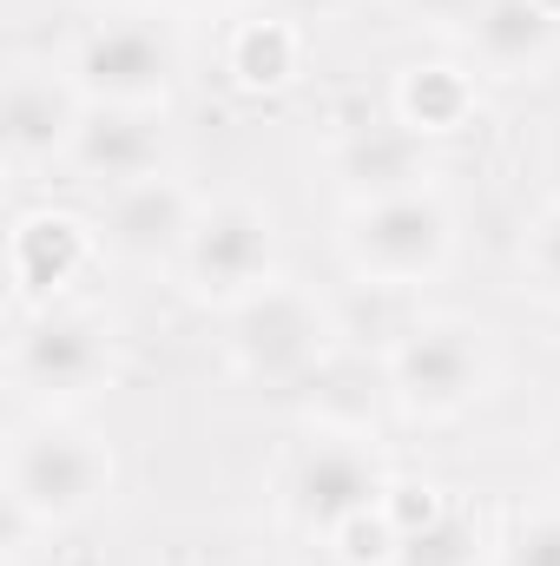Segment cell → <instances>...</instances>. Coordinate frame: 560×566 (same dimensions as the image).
I'll return each instance as SVG.
<instances>
[{
	"label": "cell",
	"mask_w": 560,
	"mask_h": 566,
	"mask_svg": "<svg viewBox=\"0 0 560 566\" xmlns=\"http://www.w3.org/2000/svg\"><path fill=\"white\" fill-rule=\"evenodd\" d=\"M106 434L73 422L66 409H33L7 434V507L20 527H73L113 494Z\"/></svg>",
	"instance_id": "1"
},
{
	"label": "cell",
	"mask_w": 560,
	"mask_h": 566,
	"mask_svg": "<svg viewBox=\"0 0 560 566\" xmlns=\"http://www.w3.org/2000/svg\"><path fill=\"white\" fill-rule=\"evenodd\" d=\"M66 73L86 93V106H152V113H165L178 80H185V46H178V27L158 7H106L73 33Z\"/></svg>",
	"instance_id": "2"
},
{
	"label": "cell",
	"mask_w": 560,
	"mask_h": 566,
	"mask_svg": "<svg viewBox=\"0 0 560 566\" xmlns=\"http://www.w3.org/2000/svg\"><path fill=\"white\" fill-rule=\"evenodd\" d=\"M390 494H396V474H390L376 434L356 422H317L297 441L290 474H283V514H290V527L323 534V541H336L343 527L383 514Z\"/></svg>",
	"instance_id": "3"
},
{
	"label": "cell",
	"mask_w": 560,
	"mask_h": 566,
	"mask_svg": "<svg viewBox=\"0 0 560 566\" xmlns=\"http://www.w3.org/2000/svg\"><path fill=\"white\" fill-rule=\"evenodd\" d=\"M336 244H343L350 277H363L370 290H422L455 258V211L435 185L390 191V198L350 205Z\"/></svg>",
	"instance_id": "4"
},
{
	"label": "cell",
	"mask_w": 560,
	"mask_h": 566,
	"mask_svg": "<svg viewBox=\"0 0 560 566\" xmlns=\"http://www.w3.org/2000/svg\"><path fill=\"white\" fill-rule=\"evenodd\" d=\"M330 349H336L330 303L290 277L265 283L258 296L225 310V356L258 389H303L310 376H323Z\"/></svg>",
	"instance_id": "5"
},
{
	"label": "cell",
	"mask_w": 560,
	"mask_h": 566,
	"mask_svg": "<svg viewBox=\"0 0 560 566\" xmlns=\"http://www.w3.org/2000/svg\"><path fill=\"white\" fill-rule=\"evenodd\" d=\"M495 356H488V329L468 316H416L390 336L383 349V382L403 402V416L416 422H448L462 409H475L488 396Z\"/></svg>",
	"instance_id": "6"
},
{
	"label": "cell",
	"mask_w": 560,
	"mask_h": 566,
	"mask_svg": "<svg viewBox=\"0 0 560 566\" xmlns=\"http://www.w3.org/2000/svg\"><path fill=\"white\" fill-rule=\"evenodd\" d=\"M113 356H120L113 316L66 296V303H46V310L20 316L7 369H13V389L33 409H73L113 376Z\"/></svg>",
	"instance_id": "7"
},
{
	"label": "cell",
	"mask_w": 560,
	"mask_h": 566,
	"mask_svg": "<svg viewBox=\"0 0 560 566\" xmlns=\"http://www.w3.org/2000/svg\"><path fill=\"white\" fill-rule=\"evenodd\" d=\"M178 290L211 310H238L265 283H278V218L258 198H205L198 224L178 251Z\"/></svg>",
	"instance_id": "8"
},
{
	"label": "cell",
	"mask_w": 560,
	"mask_h": 566,
	"mask_svg": "<svg viewBox=\"0 0 560 566\" xmlns=\"http://www.w3.org/2000/svg\"><path fill=\"white\" fill-rule=\"evenodd\" d=\"M198 205L205 198L172 171L120 185V191H106V211H100V251L133 264V271H178V251L198 224Z\"/></svg>",
	"instance_id": "9"
},
{
	"label": "cell",
	"mask_w": 560,
	"mask_h": 566,
	"mask_svg": "<svg viewBox=\"0 0 560 566\" xmlns=\"http://www.w3.org/2000/svg\"><path fill=\"white\" fill-rule=\"evenodd\" d=\"M86 119V93L73 86L66 60H13L7 66V151L20 171L66 158Z\"/></svg>",
	"instance_id": "10"
},
{
	"label": "cell",
	"mask_w": 560,
	"mask_h": 566,
	"mask_svg": "<svg viewBox=\"0 0 560 566\" xmlns=\"http://www.w3.org/2000/svg\"><path fill=\"white\" fill-rule=\"evenodd\" d=\"M100 224L73 218V211H27L13 224V244H7V271H13V296L20 310H46V303H66L73 283L100 264Z\"/></svg>",
	"instance_id": "11"
},
{
	"label": "cell",
	"mask_w": 560,
	"mask_h": 566,
	"mask_svg": "<svg viewBox=\"0 0 560 566\" xmlns=\"http://www.w3.org/2000/svg\"><path fill=\"white\" fill-rule=\"evenodd\" d=\"M66 165L86 185H100V191H120V185H139V178L172 171L165 113H152V106H86Z\"/></svg>",
	"instance_id": "12"
},
{
	"label": "cell",
	"mask_w": 560,
	"mask_h": 566,
	"mask_svg": "<svg viewBox=\"0 0 560 566\" xmlns=\"http://www.w3.org/2000/svg\"><path fill=\"white\" fill-rule=\"evenodd\" d=\"M468 66L488 80H541L560 60V13L548 0H488L468 33Z\"/></svg>",
	"instance_id": "13"
},
{
	"label": "cell",
	"mask_w": 560,
	"mask_h": 566,
	"mask_svg": "<svg viewBox=\"0 0 560 566\" xmlns=\"http://www.w3.org/2000/svg\"><path fill=\"white\" fill-rule=\"evenodd\" d=\"M330 171L343 178L350 205H370V198H390V191H416V185H428V139H416L403 119L350 126L330 145Z\"/></svg>",
	"instance_id": "14"
},
{
	"label": "cell",
	"mask_w": 560,
	"mask_h": 566,
	"mask_svg": "<svg viewBox=\"0 0 560 566\" xmlns=\"http://www.w3.org/2000/svg\"><path fill=\"white\" fill-rule=\"evenodd\" d=\"M390 521H396V560L390 566H481L488 560V541H481V521L455 501H442L435 488L416 501H403V481L390 494Z\"/></svg>",
	"instance_id": "15"
},
{
	"label": "cell",
	"mask_w": 560,
	"mask_h": 566,
	"mask_svg": "<svg viewBox=\"0 0 560 566\" xmlns=\"http://www.w3.org/2000/svg\"><path fill=\"white\" fill-rule=\"evenodd\" d=\"M396 119H403L416 139L462 133V126L475 119V66H455V60L409 66V73L396 80Z\"/></svg>",
	"instance_id": "16"
},
{
	"label": "cell",
	"mask_w": 560,
	"mask_h": 566,
	"mask_svg": "<svg viewBox=\"0 0 560 566\" xmlns=\"http://www.w3.org/2000/svg\"><path fill=\"white\" fill-rule=\"evenodd\" d=\"M225 66H231V80L245 93H278V86L297 80V66H303V27L271 13V7L251 13V20H238L231 27V46H225Z\"/></svg>",
	"instance_id": "17"
},
{
	"label": "cell",
	"mask_w": 560,
	"mask_h": 566,
	"mask_svg": "<svg viewBox=\"0 0 560 566\" xmlns=\"http://www.w3.org/2000/svg\"><path fill=\"white\" fill-rule=\"evenodd\" d=\"M521 290H535L541 303L560 310V198L548 211H535V224L521 238Z\"/></svg>",
	"instance_id": "18"
},
{
	"label": "cell",
	"mask_w": 560,
	"mask_h": 566,
	"mask_svg": "<svg viewBox=\"0 0 560 566\" xmlns=\"http://www.w3.org/2000/svg\"><path fill=\"white\" fill-rule=\"evenodd\" d=\"M495 566H560V514H528L508 527V541L495 547Z\"/></svg>",
	"instance_id": "19"
},
{
	"label": "cell",
	"mask_w": 560,
	"mask_h": 566,
	"mask_svg": "<svg viewBox=\"0 0 560 566\" xmlns=\"http://www.w3.org/2000/svg\"><path fill=\"white\" fill-rule=\"evenodd\" d=\"M409 13H416V27H428V33H448V40H462L468 33V20L488 7V0H403Z\"/></svg>",
	"instance_id": "20"
},
{
	"label": "cell",
	"mask_w": 560,
	"mask_h": 566,
	"mask_svg": "<svg viewBox=\"0 0 560 566\" xmlns=\"http://www.w3.org/2000/svg\"><path fill=\"white\" fill-rule=\"evenodd\" d=\"M350 0H271V13L283 20H297V27H317V20H336Z\"/></svg>",
	"instance_id": "21"
},
{
	"label": "cell",
	"mask_w": 560,
	"mask_h": 566,
	"mask_svg": "<svg viewBox=\"0 0 560 566\" xmlns=\"http://www.w3.org/2000/svg\"><path fill=\"white\" fill-rule=\"evenodd\" d=\"M172 7H191V13H205V7H225V0H172Z\"/></svg>",
	"instance_id": "22"
},
{
	"label": "cell",
	"mask_w": 560,
	"mask_h": 566,
	"mask_svg": "<svg viewBox=\"0 0 560 566\" xmlns=\"http://www.w3.org/2000/svg\"><path fill=\"white\" fill-rule=\"evenodd\" d=\"M231 566H283V560H265V554H258V560H231Z\"/></svg>",
	"instance_id": "23"
},
{
	"label": "cell",
	"mask_w": 560,
	"mask_h": 566,
	"mask_svg": "<svg viewBox=\"0 0 560 566\" xmlns=\"http://www.w3.org/2000/svg\"><path fill=\"white\" fill-rule=\"evenodd\" d=\"M548 7H554V13H560V0H548Z\"/></svg>",
	"instance_id": "24"
},
{
	"label": "cell",
	"mask_w": 560,
	"mask_h": 566,
	"mask_svg": "<svg viewBox=\"0 0 560 566\" xmlns=\"http://www.w3.org/2000/svg\"><path fill=\"white\" fill-rule=\"evenodd\" d=\"M7 566H20V560H7Z\"/></svg>",
	"instance_id": "25"
}]
</instances>
